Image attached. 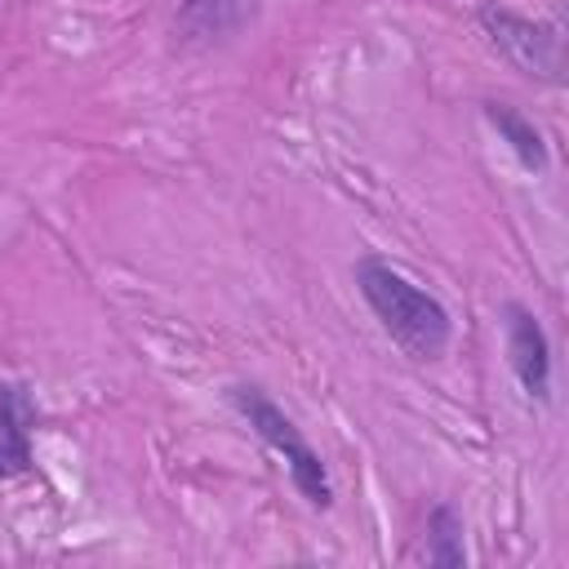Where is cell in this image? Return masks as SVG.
<instances>
[{
	"mask_svg": "<svg viewBox=\"0 0 569 569\" xmlns=\"http://www.w3.org/2000/svg\"><path fill=\"white\" fill-rule=\"evenodd\" d=\"M427 565L440 569H462L467 565V542H462V511L453 502H436L427 511V529H422V551Z\"/></svg>",
	"mask_w": 569,
	"mask_h": 569,
	"instance_id": "obj_8",
	"label": "cell"
},
{
	"mask_svg": "<svg viewBox=\"0 0 569 569\" xmlns=\"http://www.w3.org/2000/svg\"><path fill=\"white\" fill-rule=\"evenodd\" d=\"M476 27L485 40L529 80H542L551 89L565 84V22L556 18H529L498 0H485L476 9Z\"/></svg>",
	"mask_w": 569,
	"mask_h": 569,
	"instance_id": "obj_3",
	"label": "cell"
},
{
	"mask_svg": "<svg viewBox=\"0 0 569 569\" xmlns=\"http://www.w3.org/2000/svg\"><path fill=\"white\" fill-rule=\"evenodd\" d=\"M258 18V0H182L173 31L182 44H222Z\"/></svg>",
	"mask_w": 569,
	"mask_h": 569,
	"instance_id": "obj_6",
	"label": "cell"
},
{
	"mask_svg": "<svg viewBox=\"0 0 569 569\" xmlns=\"http://www.w3.org/2000/svg\"><path fill=\"white\" fill-rule=\"evenodd\" d=\"M36 427H40L36 391L18 378L0 382V480H18L36 471Z\"/></svg>",
	"mask_w": 569,
	"mask_h": 569,
	"instance_id": "obj_5",
	"label": "cell"
},
{
	"mask_svg": "<svg viewBox=\"0 0 569 569\" xmlns=\"http://www.w3.org/2000/svg\"><path fill=\"white\" fill-rule=\"evenodd\" d=\"M227 400H231V409L249 422V431H253L276 458H284L289 480H293V489L302 493V502H307L311 511H329V507H333V480H329V467H325L320 449L302 436V427H298L258 382H231V387H227Z\"/></svg>",
	"mask_w": 569,
	"mask_h": 569,
	"instance_id": "obj_2",
	"label": "cell"
},
{
	"mask_svg": "<svg viewBox=\"0 0 569 569\" xmlns=\"http://www.w3.org/2000/svg\"><path fill=\"white\" fill-rule=\"evenodd\" d=\"M480 111H485V120L493 124V133L511 147V156H516L529 173H547V164H551V156H547V138H542V129H538L525 111H516L511 102H498V98H489Z\"/></svg>",
	"mask_w": 569,
	"mask_h": 569,
	"instance_id": "obj_7",
	"label": "cell"
},
{
	"mask_svg": "<svg viewBox=\"0 0 569 569\" xmlns=\"http://www.w3.org/2000/svg\"><path fill=\"white\" fill-rule=\"evenodd\" d=\"M502 338H507V365L520 382V391L538 405L551 400V338L533 307L502 302Z\"/></svg>",
	"mask_w": 569,
	"mask_h": 569,
	"instance_id": "obj_4",
	"label": "cell"
},
{
	"mask_svg": "<svg viewBox=\"0 0 569 569\" xmlns=\"http://www.w3.org/2000/svg\"><path fill=\"white\" fill-rule=\"evenodd\" d=\"M351 276H356V289H360L365 307L382 325V333L413 365H436L449 351V342H453V316H449V307L427 284L409 280L400 267H391L378 253L356 258Z\"/></svg>",
	"mask_w": 569,
	"mask_h": 569,
	"instance_id": "obj_1",
	"label": "cell"
}]
</instances>
